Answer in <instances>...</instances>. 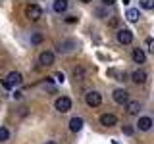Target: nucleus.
Listing matches in <instances>:
<instances>
[{"instance_id": "nucleus-1", "label": "nucleus", "mask_w": 154, "mask_h": 144, "mask_svg": "<svg viewBox=\"0 0 154 144\" xmlns=\"http://www.w3.org/2000/svg\"><path fill=\"white\" fill-rule=\"evenodd\" d=\"M23 83V75L19 73V71H10V73L2 79V86L6 90H12L14 86H17V85H21Z\"/></svg>"}, {"instance_id": "nucleus-2", "label": "nucleus", "mask_w": 154, "mask_h": 144, "mask_svg": "<svg viewBox=\"0 0 154 144\" xmlns=\"http://www.w3.org/2000/svg\"><path fill=\"white\" fill-rule=\"evenodd\" d=\"M79 48V42L75 38H64L56 44V52L58 54H69V52H75Z\"/></svg>"}, {"instance_id": "nucleus-3", "label": "nucleus", "mask_w": 154, "mask_h": 144, "mask_svg": "<svg viewBox=\"0 0 154 144\" xmlns=\"http://www.w3.org/2000/svg\"><path fill=\"white\" fill-rule=\"evenodd\" d=\"M85 104L89 106V108H98V106L102 104V94H100L98 90H87Z\"/></svg>"}, {"instance_id": "nucleus-4", "label": "nucleus", "mask_w": 154, "mask_h": 144, "mask_svg": "<svg viewBox=\"0 0 154 144\" xmlns=\"http://www.w3.org/2000/svg\"><path fill=\"white\" fill-rule=\"evenodd\" d=\"M25 17L29 21H38L42 17V8L38 4H27L25 6Z\"/></svg>"}, {"instance_id": "nucleus-5", "label": "nucleus", "mask_w": 154, "mask_h": 144, "mask_svg": "<svg viewBox=\"0 0 154 144\" xmlns=\"http://www.w3.org/2000/svg\"><path fill=\"white\" fill-rule=\"evenodd\" d=\"M54 108H56V112H60V113H67L71 110V98L69 96H60V98H56Z\"/></svg>"}, {"instance_id": "nucleus-6", "label": "nucleus", "mask_w": 154, "mask_h": 144, "mask_svg": "<svg viewBox=\"0 0 154 144\" xmlns=\"http://www.w3.org/2000/svg\"><path fill=\"white\" fill-rule=\"evenodd\" d=\"M116 40H118L119 44H131L133 42V31H129V29H118Z\"/></svg>"}, {"instance_id": "nucleus-7", "label": "nucleus", "mask_w": 154, "mask_h": 144, "mask_svg": "<svg viewBox=\"0 0 154 144\" xmlns=\"http://www.w3.org/2000/svg\"><path fill=\"white\" fill-rule=\"evenodd\" d=\"M54 62H56L54 52L42 50L41 54H38V65H42V67H50V65H54Z\"/></svg>"}, {"instance_id": "nucleus-8", "label": "nucleus", "mask_w": 154, "mask_h": 144, "mask_svg": "<svg viewBox=\"0 0 154 144\" xmlns=\"http://www.w3.org/2000/svg\"><path fill=\"white\" fill-rule=\"evenodd\" d=\"M112 98H114V102L116 104H119V106H125L129 102V92L125 88H116L114 92H112Z\"/></svg>"}, {"instance_id": "nucleus-9", "label": "nucleus", "mask_w": 154, "mask_h": 144, "mask_svg": "<svg viewBox=\"0 0 154 144\" xmlns=\"http://www.w3.org/2000/svg\"><path fill=\"white\" fill-rule=\"evenodd\" d=\"M146 79H148V73L143 69V67H139V69H135L133 73H131V81L135 85H144L146 83Z\"/></svg>"}, {"instance_id": "nucleus-10", "label": "nucleus", "mask_w": 154, "mask_h": 144, "mask_svg": "<svg viewBox=\"0 0 154 144\" xmlns=\"http://www.w3.org/2000/svg\"><path fill=\"white\" fill-rule=\"evenodd\" d=\"M98 121L102 127H114V125H118V117L114 113H102L98 117Z\"/></svg>"}, {"instance_id": "nucleus-11", "label": "nucleus", "mask_w": 154, "mask_h": 144, "mask_svg": "<svg viewBox=\"0 0 154 144\" xmlns=\"http://www.w3.org/2000/svg\"><path fill=\"white\" fill-rule=\"evenodd\" d=\"M143 104L139 102V100H129L127 104H125V112H127L129 115H137L139 112H141Z\"/></svg>"}, {"instance_id": "nucleus-12", "label": "nucleus", "mask_w": 154, "mask_h": 144, "mask_svg": "<svg viewBox=\"0 0 154 144\" xmlns=\"http://www.w3.org/2000/svg\"><path fill=\"white\" fill-rule=\"evenodd\" d=\"M137 129H139V131H143V133L150 131V129H152V117H148V115H144V117H139Z\"/></svg>"}, {"instance_id": "nucleus-13", "label": "nucleus", "mask_w": 154, "mask_h": 144, "mask_svg": "<svg viewBox=\"0 0 154 144\" xmlns=\"http://www.w3.org/2000/svg\"><path fill=\"white\" fill-rule=\"evenodd\" d=\"M83 125H85L83 117L75 115V117H71V119H69V131H71V133H79L81 129H83Z\"/></svg>"}, {"instance_id": "nucleus-14", "label": "nucleus", "mask_w": 154, "mask_h": 144, "mask_svg": "<svg viewBox=\"0 0 154 144\" xmlns=\"http://www.w3.org/2000/svg\"><path fill=\"white\" fill-rule=\"evenodd\" d=\"M131 60L135 62V64H146V54L141 50V48H133V52H131Z\"/></svg>"}, {"instance_id": "nucleus-15", "label": "nucleus", "mask_w": 154, "mask_h": 144, "mask_svg": "<svg viewBox=\"0 0 154 144\" xmlns=\"http://www.w3.org/2000/svg\"><path fill=\"white\" fill-rule=\"evenodd\" d=\"M71 77L75 79V83H77V81H85L87 79V69L83 65H77V67L71 69Z\"/></svg>"}, {"instance_id": "nucleus-16", "label": "nucleus", "mask_w": 154, "mask_h": 144, "mask_svg": "<svg viewBox=\"0 0 154 144\" xmlns=\"http://www.w3.org/2000/svg\"><path fill=\"white\" fill-rule=\"evenodd\" d=\"M67 8H69V4H67L66 0H56V2L52 4V10H54L56 14H64Z\"/></svg>"}, {"instance_id": "nucleus-17", "label": "nucleus", "mask_w": 154, "mask_h": 144, "mask_svg": "<svg viewBox=\"0 0 154 144\" xmlns=\"http://www.w3.org/2000/svg\"><path fill=\"white\" fill-rule=\"evenodd\" d=\"M125 17H127V21L137 23V21H139V17H141V14H139V10H137V8H129V10H127V14H125Z\"/></svg>"}, {"instance_id": "nucleus-18", "label": "nucleus", "mask_w": 154, "mask_h": 144, "mask_svg": "<svg viewBox=\"0 0 154 144\" xmlns=\"http://www.w3.org/2000/svg\"><path fill=\"white\" fill-rule=\"evenodd\" d=\"M108 75L116 77V81H127V73H125V71H118V69H114V67L108 69Z\"/></svg>"}, {"instance_id": "nucleus-19", "label": "nucleus", "mask_w": 154, "mask_h": 144, "mask_svg": "<svg viewBox=\"0 0 154 144\" xmlns=\"http://www.w3.org/2000/svg\"><path fill=\"white\" fill-rule=\"evenodd\" d=\"M10 138V131L6 127H0V142H6Z\"/></svg>"}, {"instance_id": "nucleus-20", "label": "nucleus", "mask_w": 154, "mask_h": 144, "mask_svg": "<svg viewBox=\"0 0 154 144\" xmlns=\"http://www.w3.org/2000/svg\"><path fill=\"white\" fill-rule=\"evenodd\" d=\"M106 23H108V27H118L119 25V17L118 16H110V19Z\"/></svg>"}, {"instance_id": "nucleus-21", "label": "nucleus", "mask_w": 154, "mask_h": 144, "mask_svg": "<svg viewBox=\"0 0 154 144\" xmlns=\"http://www.w3.org/2000/svg\"><path fill=\"white\" fill-rule=\"evenodd\" d=\"M31 42H33V44H41V42H42V35H41V33L31 35Z\"/></svg>"}, {"instance_id": "nucleus-22", "label": "nucleus", "mask_w": 154, "mask_h": 144, "mask_svg": "<svg viewBox=\"0 0 154 144\" xmlns=\"http://www.w3.org/2000/svg\"><path fill=\"white\" fill-rule=\"evenodd\" d=\"M141 6H143L144 10H152V8H154V2H152V0H143Z\"/></svg>"}, {"instance_id": "nucleus-23", "label": "nucleus", "mask_w": 154, "mask_h": 144, "mask_svg": "<svg viewBox=\"0 0 154 144\" xmlns=\"http://www.w3.org/2000/svg\"><path fill=\"white\" fill-rule=\"evenodd\" d=\"M122 131H123L125 134H133V131H135V129L131 127V125H123V127H122Z\"/></svg>"}, {"instance_id": "nucleus-24", "label": "nucleus", "mask_w": 154, "mask_h": 144, "mask_svg": "<svg viewBox=\"0 0 154 144\" xmlns=\"http://www.w3.org/2000/svg\"><path fill=\"white\" fill-rule=\"evenodd\" d=\"M64 19H66V23H77V21H79V17H77V16H67Z\"/></svg>"}, {"instance_id": "nucleus-25", "label": "nucleus", "mask_w": 154, "mask_h": 144, "mask_svg": "<svg viewBox=\"0 0 154 144\" xmlns=\"http://www.w3.org/2000/svg\"><path fill=\"white\" fill-rule=\"evenodd\" d=\"M144 44H146V48H148V50L152 52V37H148L146 40H144Z\"/></svg>"}, {"instance_id": "nucleus-26", "label": "nucleus", "mask_w": 154, "mask_h": 144, "mask_svg": "<svg viewBox=\"0 0 154 144\" xmlns=\"http://www.w3.org/2000/svg\"><path fill=\"white\" fill-rule=\"evenodd\" d=\"M56 81H60V83H64V73H56Z\"/></svg>"}, {"instance_id": "nucleus-27", "label": "nucleus", "mask_w": 154, "mask_h": 144, "mask_svg": "<svg viewBox=\"0 0 154 144\" xmlns=\"http://www.w3.org/2000/svg\"><path fill=\"white\" fill-rule=\"evenodd\" d=\"M45 144H58V142H56V140H46Z\"/></svg>"}]
</instances>
